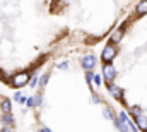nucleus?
I'll use <instances>...</instances> for the list:
<instances>
[{
	"mask_svg": "<svg viewBox=\"0 0 147 132\" xmlns=\"http://www.w3.org/2000/svg\"><path fill=\"white\" fill-rule=\"evenodd\" d=\"M2 108H3L5 113H9V112H10V101H9V99H3V101H2Z\"/></svg>",
	"mask_w": 147,
	"mask_h": 132,
	"instance_id": "obj_10",
	"label": "nucleus"
},
{
	"mask_svg": "<svg viewBox=\"0 0 147 132\" xmlns=\"http://www.w3.org/2000/svg\"><path fill=\"white\" fill-rule=\"evenodd\" d=\"M115 53H116V52H115V46H113V45H108V46H105V50H103V59H105L106 62H110L111 59L115 57Z\"/></svg>",
	"mask_w": 147,
	"mask_h": 132,
	"instance_id": "obj_2",
	"label": "nucleus"
},
{
	"mask_svg": "<svg viewBox=\"0 0 147 132\" xmlns=\"http://www.w3.org/2000/svg\"><path fill=\"white\" fill-rule=\"evenodd\" d=\"M139 12H147V2H142V3H139Z\"/></svg>",
	"mask_w": 147,
	"mask_h": 132,
	"instance_id": "obj_12",
	"label": "nucleus"
},
{
	"mask_svg": "<svg viewBox=\"0 0 147 132\" xmlns=\"http://www.w3.org/2000/svg\"><path fill=\"white\" fill-rule=\"evenodd\" d=\"M137 124H139V127H140L144 132H147V118L146 117L139 115V117H137Z\"/></svg>",
	"mask_w": 147,
	"mask_h": 132,
	"instance_id": "obj_5",
	"label": "nucleus"
},
{
	"mask_svg": "<svg viewBox=\"0 0 147 132\" xmlns=\"http://www.w3.org/2000/svg\"><path fill=\"white\" fill-rule=\"evenodd\" d=\"M94 82L96 84H101V76H94Z\"/></svg>",
	"mask_w": 147,
	"mask_h": 132,
	"instance_id": "obj_14",
	"label": "nucleus"
},
{
	"mask_svg": "<svg viewBox=\"0 0 147 132\" xmlns=\"http://www.w3.org/2000/svg\"><path fill=\"white\" fill-rule=\"evenodd\" d=\"M121 34H123V29H118V31H115V33L111 34V39H113V41H120Z\"/></svg>",
	"mask_w": 147,
	"mask_h": 132,
	"instance_id": "obj_9",
	"label": "nucleus"
},
{
	"mask_svg": "<svg viewBox=\"0 0 147 132\" xmlns=\"http://www.w3.org/2000/svg\"><path fill=\"white\" fill-rule=\"evenodd\" d=\"M28 81H29V76H28V74L24 72V74H19V76H16V77L12 79V84H14V86H19V88H21V86H24V84H26Z\"/></svg>",
	"mask_w": 147,
	"mask_h": 132,
	"instance_id": "obj_1",
	"label": "nucleus"
},
{
	"mask_svg": "<svg viewBox=\"0 0 147 132\" xmlns=\"http://www.w3.org/2000/svg\"><path fill=\"white\" fill-rule=\"evenodd\" d=\"M41 132H51L50 129H41Z\"/></svg>",
	"mask_w": 147,
	"mask_h": 132,
	"instance_id": "obj_16",
	"label": "nucleus"
},
{
	"mask_svg": "<svg viewBox=\"0 0 147 132\" xmlns=\"http://www.w3.org/2000/svg\"><path fill=\"white\" fill-rule=\"evenodd\" d=\"M115 124H116V127H118L121 132H128V127H127V125H125L120 118H115Z\"/></svg>",
	"mask_w": 147,
	"mask_h": 132,
	"instance_id": "obj_7",
	"label": "nucleus"
},
{
	"mask_svg": "<svg viewBox=\"0 0 147 132\" xmlns=\"http://www.w3.org/2000/svg\"><path fill=\"white\" fill-rule=\"evenodd\" d=\"M3 124H5V125H12V117H10V113H5V117H3Z\"/></svg>",
	"mask_w": 147,
	"mask_h": 132,
	"instance_id": "obj_11",
	"label": "nucleus"
},
{
	"mask_svg": "<svg viewBox=\"0 0 147 132\" xmlns=\"http://www.w3.org/2000/svg\"><path fill=\"white\" fill-rule=\"evenodd\" d=\"M39 101H41V96L29 98V99H28V105H29V106H36V105H39Z\"/></svg>",
	"mask_w": 147,
	"mask_h": 132,
	"instance_id": "obj_8",
	"label": "nucleus"
},
{
	"mask_svg": "<svg viewBox=\"0 0 147 132\" xmlns=\"http://www.w3.org/2000/svg\"><path fill=\"white\" fill-rule=\"evenodd\" d=\"M103 72H105V77L111 81V79H115V76H116V70H115V67L111 65V64H106L105 69H103Z\"/></svg>",
	"mask_w": 147,
	"mask_h": 132,
	"instance_id": "obj_3",
	"label": "nucleus"
},
{
	"mask_svg": "<svg viewBox=\"0 0 147 132\" xmlns=\"http://www.w3.org/2000/svg\"><path fill=\"white\" fill-rule=\"evenodd\" d=\"M110 91L113 96H116V98H121V89L120 88H116V86H113V84H110Z\"/></svg>",
	"mask_w": 147,
	"mask_h": 132,
	"instance_id": "obj_6",
	"label": "nucleus"
},
{
	"mask_svg": "<svg viewBox=\"0 0 147 132\" xmlns=\"http://www.w3.org/2000/svg\"><path fill=\"white\" fill-rule=\"evenodd\" d=\"M103 113H105V117H106V118H113V117H111V113H110V110H108V108H105V110H103Z\"/></svg>",
	"mask_w": 147,
	"mask_h": 132,
	"instance_id": "obj_13",
	"label": "nucleus"
},
{
	"mask_svg": "<svg viewBox=\"0 0 147 132\" xmlns=\"http://www.w3.org/2000/svg\"><path fill=\"white\" fill-rule=\"evenodd\" d=\"M96 64V59L92 57V55H86L84 59H82V65L86 67V69H92Z\"/></svg>",
	"mask_w": 147,
	"mask_h": 132,
	"instance_id": "obj_4",
	"label": "nucleus"
},
{
	"mask_svg": "<svg viewBox=\"0 0 147 132\" xmlns=\"http://www.w3.org/2000/svg\"><path fill=\"white\" fill-rule=\"evenodd\" d=\"M36 77H33V79H31V81H29V86H31V88H33V86H36Z\"/></svg>",
	"mask_w": 147,
	"mask_h": 132,
	"instance_id": "obj_15",
	"label": "nucleus"
}]
</instances>
